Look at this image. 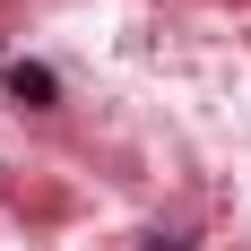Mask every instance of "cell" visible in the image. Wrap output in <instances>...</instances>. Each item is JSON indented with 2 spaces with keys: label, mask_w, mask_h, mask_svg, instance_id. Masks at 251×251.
<instances>
[{
  "label": "cell",
  "mask_w": 251,
  "mask_h": 251,
  "mask_svg": "<svg viewBox=\"0 0 251 251\" xmlns=\"http://www.w3.org/2000/svg\"><path fill=\"white\" fill-rule=\"evenodd\" d=\"M0 87H9L26 113H52V96H61V78H52L44 61H9V70H0Z\"/></svg>",
  "instance_id": "1"
}]
</instances>
